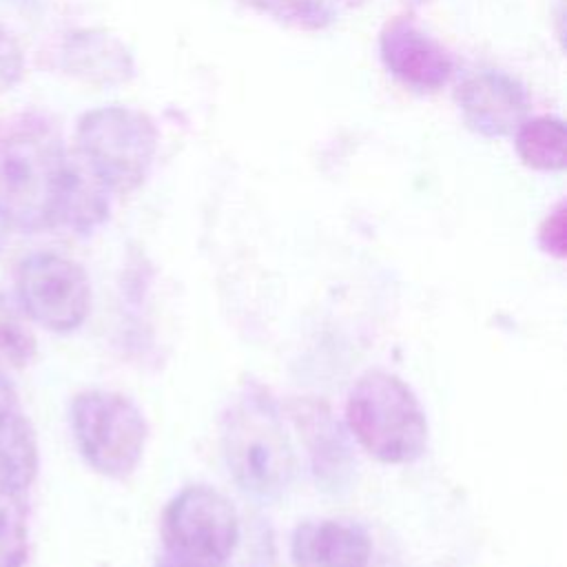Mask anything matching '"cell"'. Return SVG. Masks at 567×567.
<instances>
[{"label":"cell","mask_w":567,"mask_h":567,"mask_svg":"<svg viewBox=\"0 0 567 567\" xmlns=\"http://www.w3.org/2000/svg\"><path fill=\"white\" fill-rule=\"evenodd\" d=\"M520 162L536 171H563L567 162V131L560 117L525 120L514 133Z\"/></svg>","instance_id":"cell-13"},{"label":"cell","mask_w":567,"mask_h":567,"mask_svg":"<svg viewBox=\"0 0 567 567\" xmlns=\"http://www.w3.org/2000/svg\"><path fill=\"white\" fill-rule=\"evenodd\" d=\"M346 421L357 443L379 463H414L427 450L425 410L414 390L394 372H363L350 388Z\"/></svg>","instance_id":"cell-3"},{"label":"cell","mask_w":567,"mask_h":567,"mask_svg":"<svg viewBox=\"0 0 567 567\" xmlns=\"http://www.w3.org/2000/svg\"><path fill=\"white\" fill-rule=\"evenodd\" d=\"M456 104L470 131L483 137H505L527 120L525 86L505 71H476L456 89Z\"/></svg>","instance_id":"cell-8"},{"label":"cell","mask_w":567,"mask_h":567,"mask_svg":"<svg viewBox=\"0 0 567 567\" xmlns=\"http://www.w3.org/2000/svg\"><path fill=\"white\" fill-rule=\"evenodd\" d=\"M60 66L89 86H117L133 78L135 62L128 47L106 29L84 27L64 35Z\"/></svg>","instance_id":"cell-11"},{"label":"cell","mask_w":567,"mask_h":567,"mask_svg":"<svg viewBox=\"0 0 567 567\" xmlns=\"http://www.w3.org/2000/svg\"><path fill=\"white\" fill-rule=\"evenodd\" d=\"M370 554L368 532L350 520H303L290 540L295 567H368Z\"/></svg>","instance_id":"cell-12"},{"label":"cell","mask_w":567,"mask_h":567,"mask_svg":"<svg viewBox=\"0 0 567 567\" xmlns=\"http://www.w3.org/2000/svg\"><path fill=\"white\" fill-rule=\"evenodd\" d=\"M565 213H567L565 202H558L538 228L540 248L556 259H563L567 250V215Z\"/></svg>","instance_id":"cell-18"},{"label":"cell","mask_w":567,"mask_h":567,"mask_svg":"<svg viewBox=\"0 0 567 567\" xmlns=\"http://www.w3.org/2000/svg\"><path fill=\"white\" fill-rule=\"evenodd\" d=\"M29 523L24 496L0 492V567H27Z\"/></svg>","instance_id":"cell-15"},{"label":"cell","mask_w":567,"mask_h":567,"mask_svg":"<svg viewBox=\"0 0 567 567\" xmlns=\"http://www.w3.org/2000/svg\"><path fill=\"white\" fill-rule=\"evenodd\" d=\"M109 195L42 115L0 122V224L91 235L109 217Z\"/></svg>","instance_id":"cell-1"},{"label":"cell","mask_w":567,"mask_h":567,"mask_svg":"<svg viewBox=\"0 0 567 567\" xmlns=\"http://www.w3.org/2000/svg\"><path fill=\"white\" fill-rule=\"evenodd\" d=\"M27 62L18 38L0 24V95L9 93L24 75Z\"/></svg>","instance_id":"cell-17"},{"label":"cell","mask_w":567,"mask_h":567,"mask_svg":"<svg viewBox=\"0 0 567 567\" xmlns=\"http://www.w3.org/2000/svg\"><path fill=\"white\" fill-rule=\"evenodd\" d=\"M239 534L237 509L221 492L188 485L162 514V560L175 567H226Z\"/></svg>","instance_id":"cell-6"},{"label":"cell","mask_w":567,"mask_h":567,"mask_svg":"<svg viewBox=\"0 0 567 567\" xmlns=\"http://www.w3.org/2000/svg\"><path fill=\"white\" fill-rule=\"evenodd\" d=\"M16 299L27 319L58 334L78 330L91 310L86 270L60 252L27 255L16 268Z\"/></svg>","instance_id":"cell-7"},{"label":"cell","mask_w":567,"mask_h":567,"mask_svg":"<svg viewBox=\"0 0 567 567\" xmlns=\"http://www.w3.org/2000/svg\"><path fill=\"white\" fill-rule=\"evenodd\" d=\"M226 467L235 485L257 503H277L292 485L297 461L281 412L270 394L244 385L226 405L219 425Z\"/></svg>","instance_id":"cell-2"},{"label":"cell","mask_w":567,"mask_h":567,"mask_svg":"<svg viewBox=\"0 0 567 567\" xmlns=\"http://www.w3.org/2000/svg\"><path fill=\"white\" fill-rule=\"evenodd\" d=\"M20 308H16L0 292V370L27 368L38 350V341L24 321Z\"/></svg>","instance_id":"cell-14"},{"label":"cell","mask_w":567,"mask_h":567,"mask_svg":"<svg viewBox=\"0 0 567 567\" xmlns=\"http://www.w3.org/2000/svg\"><path fill=\"white\" fill-rule=\"evenodd\" d=\"M379 55L392 78L419 93L439 91L452 75L447 51L405 18H394L383 27Z\"/></svg>","instance_id":"cell-9"},{"label":"cell","mask_w":567,"mask_h":567,"mask_svg":"<svg viewBox=\"0 0 567 567\" xmlns=\"http://www.w3.org/2000/svg\"><path fill=\"white\" fill-rule=\"evenodd\" d=\"M255 11L299 31H323L334 22L326 0H241Z\"/></svg>","instance_id":"cell-16"},{"label":"cell","mask_w":567,"mask_h":567,"mask_svg":"<svg viewBox=\"0 0 567 567\" xmlns=\"http://www.w3.org/2000/svg\"><path fill=\"white\" fill-rule=\"evenodd\" d=\"M69 421L75 447L93 472L124 481L142 463L148 423L128 396L111 390L78 392Z\"/></svg>","instance_id":"cell-5"},{"label":"cell","mask_w":567,"mask_h":567,"mask_svg":"<svg viewBox=\"0 0 567 567\" xmlns=\"http://www.w3.org/2000/svg\"><path fill=\"white\" fill-rule=\"evenodd\" d=\"M80 162L109 193H131L146 179L157 151L153 120L131 106H97L75 126Z\"/></svg>","instance_id":"cell-4"},{"label":"cell","mask_w":567,"mask_h":567,"mask_svg":"<svg viewBox=\"0 0 567 567\" xmlns=\"http://www.w3.org/2000/svg\"><path fill=\"white\" fill-rule=\"evenodd\" d=\"M290 414L306 441L317 485L328 494L350 489L357 463L343 427L330 408L321 401L297 399Z\"/></svg>","instance_id":"cell-10"}]
</instances>
